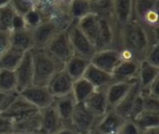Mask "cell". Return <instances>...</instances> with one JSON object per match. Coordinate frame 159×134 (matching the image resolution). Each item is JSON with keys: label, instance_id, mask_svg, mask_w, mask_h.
I'll return each mask as SVG.
<instances>
[{"label": "cell", "instance_id": "obj_1", "mask_svg": "<svg viewBox=\"0 0 159 134\" xmlns=\"http://www.w3.org/2000/svg\"><path fill=\"white\" fill-rule=\"evenodd\" d=\"M151 45L153 44L148 32L134 19L118 30L117 49L129 51L137 62L143 61Z\"/></svg>", "mask_w": 159, "mask_h": 134}, {"label": "cell", "instance_id": "obj_2", "mask_svg": "<svg viewBox=\"0 0 159 134\" xmlns=\"http://www.w3.org/2000/svg\"><path fill=\"white\" fill-rule=\"evenodd\" d=\"M34 85L47 86L53 76L63 68V64L45 49H33Z\"/></svg>", "mask_w": 159, "mask_h": 134}, {"label": "cell", "instance_id": "obj_3", "mask_svg": "<svg viewBox=\"0 0 159 134\" xmlns=\"http://www.w3.org/2000/svg\"><path fill=\"white\" fill-rule=\"evenodd\" d=\"M68 27V24L58 20L43 19L39 25L32 29L34 49H44L57 34Z\"/></svg>", "mask_w": 159, "mask_h": 134}, {"label": "cell", "instance_id": "obj_4", "mask_svg": "<svg viewBox=\"0 0 159 134\" xmlns=\"http://www.w3.org/2000/svg\"><path fill=\"white\" fill-rule=\"evenodd\" d=\"M118 30L114 21L113 15L100 17V30L95 42L96 50L107 49H117Z\"/></svg>", "mask_w": 159, "mask_h": 134}, {"label": "cell", "instance_id": "obj_5", "mask_svg": "<svg viewBox=\"0 0 159 134\" xmlns=\"http://www.w3.org/2000/svg\"><path fill=\"white\" fill-rule=\"evenodd\" d=\"M66 31L74 54L87 58L90 61V58L96 51L95 46L81 32L77 26L76 21H73L66 29Z\"/></svg>", "mask_w": 159, "mask_h": 134}, {"label": "cell", "instance_id": "obj_6", "mask_svg": "<svg viewBox=\"0 0 159 134\" xmlns=\"http://www.w3.org/2000/svg\"><path fill=\"white\" fill-rule=\"evenodd\" d=\"M44 49L62 64L74 55L66 30H62L57 34Z\"/></svg>", "mask_w": 159, "mask_h": 134}, {"label": "cell", "instance_id": "obj_7", "mask_svg": "<svg viewBox=\"0 0 159 134\" xmlns=\"http://www.w3.org/2000/svg\"><path fill=\"white\" fill-rule=\"evenodd\" d=\"M20 94L39 111L50 106L55 100L47 86L32 85L20 91Z\"/></svg>", "mask_w": 159, "mask_h": 134}, {"label": "cell", "instance_id": "obj_8", "mask_svg": "<svg viewBox=\"0 0 159 134\" xmlns=\"http://www.w3.org/2000/svg\"><path fill=\"white\" fill-rule=\"evenodd\" d=\"M98 118L86 107L84 104H76L71 121L72 129L77 134L89 133L92 132Z\"/></svg>", "mask_w": 159, "mask_h": 134}, {"label": "cell", "instance_id": "obj_9", "mask_svg": "<svg viewBox=\"0 0 159 134\" xmlns=\"http://www.w3.org/2000/svg\"><path fill=\"white\" fill-rule=\"evenodd\" d=\"M19 92L34 85V63L32 51L25 52L22 60L14 70Z\"/></svg>", "mask_w": 159, "mask_h": 134}, {"label": "cell", "instance_id": "obj_10", "mask_svg": "<svg viewBox=\"0 0 159 134\" xmlns=\"http://www.w3.org/2000/svg\"><path fill=\"white\" fill-rule=\"evenodd\" d=\"M122 61L120 52L116 49L96 50L90 58V63L112 75L115 68Z\"/></svg>", "mask_w": 159, "mask_h": 134}, {"label": "cell", "instance_id": "obj_11", "mask_svg": "<svg viewBox=\"0 0 159 134\" xmlns=\"http://www.w3.org/2000/svg\"><path fill=\"white\" fill-rule=\"evenodd\" d=\"M124 121L125 118L119 116L115 110H109L98 118L92 132L95 134H118Z\"/></svg>", "mask_w": 159, "mask_h": 134}, {"label": "cell", "instance_id": "obj_12", "mask_svg": "<svg viewBox=\"0 0 159 134\" xmlns=\"http://www.w3.org/2000/svg\"><path fill=\"white\" fill-rule=\"evenodd\" d=\"M73 83V79L66 74V72L62 68L53 76V77L47 85V88L48 89L51 95L56 99L71 94Z\"/></svg>", "mask_w": 159, "mask_h": 134}, {"label": "cell", "instance_id": "obj_13", "mask_svg": "<svg viewBox=\"0 0 159 134\" xmlns=\"http://www.w3.org/2000/svg\"><path fill=\"white\" fill-rule=\"evenodd\" d=\"M140 62L122 60L112 73L114 82H134L138 80Z\"/></svg>", "mask_w": 159, "mask_h": 134}, {"label": "cell", "instance_id": "obj_14", "mask_svg": "<svg viewBox=\"0 0 159 134\" xmlns=\"http://www.w3.org/2000/svg\"><path fill=\"white\" fill-rule=\"evenodd\" d=\"M113 19L118 29L133 20L132 0H113Z\"/></svg>", "mask_w": 159, "mask_h": 134}, {"label": "cell", "instance_id": "obj_15", "mask_svg": "<svg viewBox=\"0 0 159 134\" xmlns=\"http://www.w3.org/2000/svg\"><path fill=\"white\" fill-rule=\"evenodd\" d=\"M134 82H113L105 89V94L109 110H114L126 97Z\"/></svg>", "mask_w": 159, "mask_h": 134}, {"label": "cell", "instance_id": "obj_16", "mask_svg": "<svg viewBox=\"0 0 159 134\" xmlns=\"http://www.w3.org/2000/svg\"><path fill=\"white\" fill-rule=\"evenodd\" d=\"M53 104L62 122L63 127L72 128L71 126L72 117H73V114L76 105V102L74 99L72 93L63 97L56 98L54 100Z\"/></svg>", "mask_w": 159, "mask_h": 134}, {"label": "cell", "instance_id": "obj_17", "mask_svg": "<svg viewBox=\"0 0 159 134\" xmlns=\"http://www.w3.org/2000/svg\"><path fill=\"white\" fill-rule=\"evenodd\" d=\"M41 115V130L44 134H54L61 128H63L62 122L55 109L54 104L40 110Z\"/></svg>", "mask_w": 159, "mask_h": 134}, {"label": "cell", "instance_id": "obj_18", "mask_svg": "<svg viewBox=\"0 0 159 134\" xmlns=\"http://www.w3.org/2000/svg\"><path fill=\"white\" fill-rule=\"evenodd\" d=\"M86 107L97 118H100L109 111L105 89L96 90L84 103Z\"/></svg>", "mask_w": 159, "mask_h": 134}, {"label": "cell", "instance_id": "obj_19", "mask_svg": "<svg viewBox=\"0 0 159 134\" xmlns=\"http://www.w3.org/2000/svg\"><path fill=\"white\" fill-rule=\"evenodd\" d=\"M83 77L87 79L96 90L106 89L111 83L114 82L111 74L94 66L91 63L87 68Z\"/></svg>", "mask_w": 159, "mask_h": 134}, {"label": "cell", "instance_id": "obj_20", "mask_svg": "<svg viewBox=\"0 0 159 134\" xmlns=\"http://www.w3.org/2000/svg\"><path fill=\"white\" fill-rule=\"evenodd\" d=\"M14 133L21 132H37L41 130L40 111H34L25 117L13 122Z\"/></svg>", "mask_w": 159, "mask_h": 134}, {"label": "cell", "instance_id": "obj_21", "mask_svg": "<svg viewBox=\"0 0 159 134\" xmlns=\"http://www.w3.org/2000/svg\"><path fill=\"white\" fill-rule=\"evenodd\" d=\"M76 23L81 32L95 46L100 30V16L96 13H89L77 21Z\"/></svg>", "mask_w": 159, "mask_h": 134}, {"label": "cell", "instance_id": "obj_22", "mask_svg": "<svg viewBox=\"0 0 159 134\" xmlns=\"http://www.w3.org/2000/svg\"><path fill=\"white\" fill-rule=\"evenodd\" d=\"M89 64L90 61L89 59L74 54L63 64V70L73 79V81H75L84 76V74Z\"/></svg>", "mask_w": 159, "mask_h": 134}, {"label": "cell", "instance_id": "obj_23", "mask_svg": "<svg viewBox=\"0 0 159 134\" xmlns=\"http://www.w3.org/2000/svg\"><path fill=\"white\" fill-rule=\"evenodd\" d=\"M10 44L11 47L22 52L32 51L34 49L32 29L24 28L10 32Z\"/></svg>", "mask_w": 159, "mask_h": 134}, {"label": "cell", "instance_id": "obj_24", "mask_svg": "<svg viewBox=\"0 0 159 134\" xmlns=\"http://www.w3.org/2000/svg\"><path fill=\"white\" fill-rule=\"evenodd\" d=\"M35 109L30 103H28L20 94L15 99V101L11 104V105L2 114L8 118H10L13 122L25 117L26 115L36 111ZM39 111V110H38Z\"/></svg>", "mask_w": 159, "mask_h": 134}, {"label": "cell", "instance_id": "obj_25", "mask_svg": "<svg viewBox=\"0 0 159 134\" xmlns=\"http://www.w3.org/2000/svg\"><path fill=\"white\" fill-rule=\"evenodd\" d=\"M141 95V87L138 80L133 84L132 88L126 95V97L120 102V104L114 109L119 116H121L125 119H129L133 109V106Z\"/></svg>", "mask_w": 159, "mask_h": 134}, {"label": "cell", "instance_id": "obj_26", "mask_svg": "<svg viewBox=\"0 0 159 134\" xmlns=\"http://www.w3.org/2000/svg\"><path fill=\"white\" fill-rule=\"evenodd\" d=\"M159 78V67L153 66L148 62L142 61L140 62L138 82L141 87V90H145L152 83Z\"/></svg>", "mask_w": 159, "mask_h": 134}, {"label": "cell", "instance_id": "obj_27", "mask_svg": "<svg viewBox=\"0 0 159 134\" xmlns=\"http://www.w3.org/2000/svg\"><path fill=\"white\" fill-rule=\"evenodd\" d=\"M96 90V89L84 77L79 78L73 83L72 95L76 104H84L85 101Z\"/></svg>", "mask_w": 159, "mask_h": 134}, {"label": "cell", "instance_id": "obj_28", "mask_svg": "<svg viewBox=\"0 0 159 134\" xmlns=\"http://www.w3.org/2000/svg\"><path fill=\"white\" fill-rule=\"evenodd\" d=\"M25 52H22L13 47H10L0 57V69L14 71L20 61L22 60Z\"/></svg>", "mask_w": 159, "mask_h": 134}, {"label": "cell", "instance_id": "obj_29", "mask_svg": "<svg viewBox=\"0 0 159 134\" xmlns=\"http://www.w3.org/2000/svg\"><path fill=\"white\" fill-rule=\"evenodd\" d=\"M142 132L159 128V113L143 110L132 119Z\"/></svg>", "mask_w": 159, "mask_h": 134}, {"label": "cell", "instance_id": "obj_30", "mask_svg": "<svg viewBox=\"0 0 159 134\" xmlns=\"http://www.w3.org/2000/svg\"><path fill=\"white\" fill-rule=\"evenodd\" d=\"M69 16L72 21H77L86 15L92 13L90 1L72 0L68 4Z\"/></svg>", "mask_w": 159, "mask_h": 134}, {"label": "cell", "instance_id": "obj_31", "mask_svg": "<svg viewBox=\"0 0 159 134\" xmlns=\"http://www.w3.org/2000/svg\"><path fill=\"white\" fill-rule=\"evenodd\" d=\"M16 13L11 6L10 1H7V3L0 7V30L4 32H11L12 21Z\"/></svg>", "mask_w": 159, "mask_h": 134}, {"label": "cell", "instance_id": "obj_32", "mask_svg": "<svg viewBox=\"0 0 159 134\" xmlns=\"http://www.w3.org/2000/svg\"><path fill=\"white\" fill-rule=\"evenodd\" d=\"M0 90L4 92L17 90V81L14 71L0 69Z\"/></svg>", "mask_w": 159, "mask_h": 134}, {"label": "cell", "instance_id": "obj_33", "mask_svg": "<svg viewBox=\"0 0 159 134\" xmlns=\"http://www.w3.org/2000/svg\"><path fill=\"white\" fill-rule=\"evenodd\" d=\"M11 6L17 15L24 17L35 7V1H17L12 0Z\"/></svg>", "mask_w": 159, "mask_h": 134}, {"label": "cell", "instance_id": "obj_34", "mask_svg": "<svg viewBox=\"0 0 159 134\" xmlns=\"http://www.w3.org/2000/svg\"><path fill=\"white\" fill-rule=\"evenodd\" d=\"M20 92L17 90L10 92H4L0 90V112L3 114L19 96Z\"/></svg>", "mask_w": 159, "mask_h": 134}, {"label": "cell", "instance_id": "obj_35", "mask_svg": "<svg viewBox=\"0 0 159 134\" xmlns=\"http://www.w3.org/2000/svg\"><path fill=\"white\" fill-rule=\"evenodd\" d=\"M42 20H43V17H42L40 11L35 7L32 11H30L27 15L24 16V21H25L26 26L29 29L35 28L37 25L40 24Z\"/></svg>", "mask_w": 159, "mask_h": 134}, {"label": "cell", "instance_id": "obj_36", "mask_svg": "<svg viewBox=\"0 0 159 134\" xmlns=\"http://www.w3.org/2000/svg\"><path fill=\"white\" fill-rule=\"evenodd\" d=\"M143 61L153 66L159 67V43L150 46L144 56Z\"/></svg>", "mask_w": 159, "mask_h": 134}, {"label": "cell", "instance_id": "obj_37", "mask_svg": "<svg viewBox=\"0 0 159 134\" xmlns=\"http://www.w3.org/2000/svg\"><path fill=\"white\" fill-rule=\"evenodd\" d=\"M142 131L132 119H125L118 134H142Z\"/></svg>", "mask_w": 159, "mask_h": 134}, {"label": "cell", "instance_id": "obj_38", "mask_svg": "<svg viewBox=\"0 0 159 134\" xmlns=\"http://www.w3.org/2000/svg\"><path fill=\"white\" fill-rule=\"evenodd\" d=\"M143 101V110L159 113V98L142 95Z\"/></svg>", "mask_w": 159, "mask_h": 134}, {"label": "cell", "instance_id": "obj_39", "mask_svg": "<svg viewBox=\"0 0 159 134\" xmlns=\"http://www.w3.org/2000/svg\"><path fill=\"white\" fill-rule=\"evenodd\" d=\"M14 133V124L13 121L7 117L0 116V134H13Z\"/></svg>", "mask_w": 159, "mask_h": 134}, {"label": "cell", "instance_id": "obj_40", "mask_svg": "<svg viewBox=\"0 0 159 134\" xmlns=\"http://www.w3.org/2000/svg\"><path fill=\"white\" fill-rule=\"evenodd\" d=\"M11 47L10 33L0 30V57Z\"/></svg>", "mask_w": 159, "mask_h": 134}, {"label": "cell", "instance_id": "obj_41", "mask_svg": "<svg viewBox=\"0 0 159 134\" xmlns=\"http://www.w3.org/2000/svg\"><path fill=\"white\" fill-rule=\"evenodd\" d=\"M27 28L25 21H24V17L20 16V15H15L13 21H12V28H11V32L12 31H17V30H21Z\"/></svg>", "mask_w": 159, "mask_h": 134}, {"label": "cell", "instance_id": "obj_42", "mask_svg": "<svg viewBox=\"0 0 159 134\" xmlns=\"http://www.w3.org/2000/svg\"><path fill=\"white\" fill-rule=\"evenodd\" d=\"M54 134H77V132L74 129H72V128L63 127V128H61L60 131H58L56 133Z\"/></svg>", "mask_w": 159, "mask_h": 134}, {"label": "cell", "instance_id": "obj_43", "mask_svg": "<svg viewBox=\"0 0 159 134\" xmlns=\"http://www.w3.org/2000/svg\"><path fill=\"white\" fill-rule=\"evenodd\" d=\"M142 134H159V128H155V129L144 131L142 132Z\"/></svg>", "mask_w": 159, "mask_h": 134}, {"label": "cell", "instance_id": "obj_44", "mask_svg": "<svg viewBox=\"0 0 159 134\" xmlns=\"http://www.w3.org/2000/svg\"><path fill=\"white\" fill-rule=\"evenodd\" d=\"M14 134H44L41 132H21V133H14Z\"/></svg>", "mask_w": 159, "mask_h": 134}, {"label": "cell", "instance_id": "obj_45", "mask_svg": "<svg viewBox=\"0 0 159 134\" xmlns=\"http://www.w3.org/2000/svg\"><path fill=\"white\" fill-rule=\"evenodd\" d=\"M85 134H95V133H93L92 132H89V133H85Z\"/></svg>", "mask_w": 159, "mask_h": 134}, {"label": "cell", "instance_id": "obj_46", "mask_svg": "<svg viewBox=\"0 0 159 134\" xmlns=\"http://www.w3.org/2000/svg\"><path fill=\"white\" fill-rule=\"evenodd\" d=\"M1 115H2V114H1V112H0V116H1Z\"/></svg>", "mask_w": 159, "mask_h": 134}, {"label": "cell", "instance_id": "obj_47", "mask_svg": "<svg viewBox=\"0 0 159 134\" xmlns=\"http://www.w3.org/2000/svg\"><path fill=\"white\" fill-rule=\"evenodd\" d=\"M13 134H14V133H13Z\"/></svg>", "mask_w": 159, "mask_h": 134}]
</instances>
